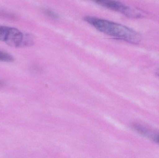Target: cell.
<instances>
[{
	"instance_id": "obj_2",
	"label": "cell",
	"mask_w": 159,
	"mask_h": 158,
	"mask_svg": "<svg viewBox=\"0 0 159 158\" xmlns=\"http://www.w3.org/2000/svg\"><path fill=\"white\" fill-rule=\"evenodd\" d=\"M0 41L13 47H23L31 45V37L24 34L17 29L0 25Z\"/></svg>"
},
{
	"instance_id": "obj_6",
	"label": "cell",
	"mask_w": 159,
	"mask_h": 158,
	"mask_svg": "<svg viewBox=\"0 0 159 158\" xmlns=\"http://www.w3.org/2000/svg\"><path fill=\"white\" fill-rule=\"evenodd\" d=\"M3 84V83L2 81H0V85H2Z\"/></svg>"
},
{
	"instance_id": "obj_3",
	"label": "cell",
	"mask_w": 159,
	"mask_h": 158,
	"mask_svg": "<svg viewBox=\"0 0 159 158\" xmlns=\"http://www.w3.org/2000/svg\"><path fill=\"white\" fill-rule=\"evenodd\" d=\"M132 128L138 133L151 139L155 143L159 144V132L152 130L140 124H133Z\"/></svg>"
},
{
	"instance_id": "obj_5",
	"label": "cell",
	"mask_w": 159,
	"mask_h": 158,
	"mask_svg": "<svg viewBox=\"0 0 159 158\" xmlns=\"http://www.w3.org/2000/svg\"><path fill=\"white\" fill-rule=\"evenodd\" d=\"M44 12L48 16L52 18L56 19L57 18V15L56 13L49 9H45Z\"/></svg>"
},
{
	"instance_id": "obj_4",
	"label": "cell",
	"mask_w": 159,
	"mask_h": 158,
	"mask_svg": "<svg viewBox=\"0 0 159 158\" xmlns=\"http://www.w3.org/2000/svg\"><path fill=\"white\" fill-rule=\"evenodd\" d=\"M14 60L13 57L5 52L0 51V61L2 62H10Z\"/></svg>"
},
{
	"instance_id": "obj_1",
	"label": "cell",
	"mask_w": 159,
	"mask_h": 158,
	"mask_svg": "<svg viewBox=\"0 0 159 158\" xmlns=\"http://www.w3.org/2000/svg\"><path fill=\"white\" fill-rule=\"evenodd\" d=\"M84 19L97 30L114 38L134 44L141 39L139 33L121 24L92 16L85 17Z\"/></svg>"
}]
</instances>
